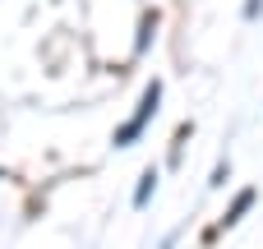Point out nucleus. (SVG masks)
Returning a JSON list of instances; mask_svg holds the SVG:
<instances>
[{
  "mask_svg": "<svg viewBox=\"0 0 263 249\" xmlns=\"http://www.w3.org/2000/svg\"><path fill=\"white\" fill-rule=\"evenodd\" d=\"M157 106H162V83L153 79V83L143 88V97H139V111H134V116H129V120H125V125L116 129V139H111V143H116V148H129V143H139V134H143L148 125H153Z\"/></svg>",
  "mask_w": 263,
  "mask_h": 249,
  "instance_id": "obj_1",
  "label": "nucleus"
},
{
  "mask_svg": "<svg viewBox=\"0 0 263 249\" xmlns=\"http://www.w3.org/2000/svg\"><path fill=\"white\" fill-rule=\"evenodd\" d=\"M254 199H259L254 189H240V194H236V203H231V208H227V217H222V231H231V226H236V222L254 208Z\"/></svg>",
  "mask_w": 263,
  "mask_h": 249,
  "instance_id": "obj_2",
  "label": "nucleus"
},
{
  "mask_svg": "<svg viewBox=\"0 0 263 249\" xmlns=\"http://www.w3.org/2000/svg\"><path fill=\"white\" fill-rule=\"evenodd\" d=\"M157 180H162V176H157L153 166H148V171L139 176V189H134V208H148V199L157 194Z\"/></svg>",
  "mask_w": 263,
  "mask_h": 249,
  "instance_id": "obj_3",
  "label": "nucleus"
},
{
  "mask_svg": "<svg viewBox=\"0 0 263 249\" xmlns=\"http://www.w3.org/2000/svg\"><path fill=\"white\" fill-rule=\"evenodd\" d=\"M153 28H157V9H153V14H143V23H139V42H134V51H139V55L148 51V37H153Z\"/></svg>",
  "mask_w": 263,
  "mask_h": 249,
  "instance_id": "obj_4",
  "label": "nucleus"
},
{
  "mask_svg": "<svg viewBox=\"0 0 263 249\" xmlns=\"http://www.w3.org/2000/svg\"><path fill=\"white\" fill-rule=\"evenodd\" d=\"M227 176H231V162H217V171H213V185H227Z\"/></svg>",
  "mask_w": 263,
  "mask_h": 249,
  "instance_id": "obj_5",
  "label": "nucleus"
}]
</instances>
